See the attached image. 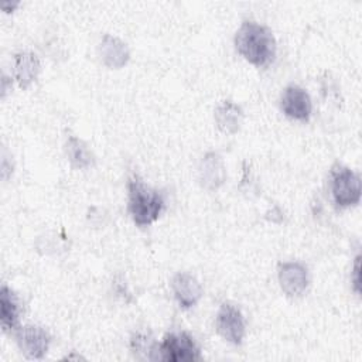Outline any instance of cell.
<instances>
[{
  "label": "cell",
  "mask_w": 362,
  "mask_h": 362,
  "mask_svg": "<svg viewBox=\"0 0 362 362\" xmlns=\"http://www.w3.org/2000/svg\"><path fill=\"white\" fill-rule=\"evenodd\" d=\"M41 69L40 59L33 52H18L14 57V78L20 88H28L38 76Z\"/></svg>",
  "instance_id": "7c38bea8"
},
{
  "label": "cell",
  "mask_w": 362,
  "mask_h": 362,
  "mask_svg": "<svg viewBox=\"0 0 362 362\" xmlns=\"http://www.w3.org/2000/svg\"><path fill=\"white\" fill-rule=\"evenodd\" d=\"M20 303L16 293L7 286L0 290V322L3 331H11L18 327Z\"/></svg>",
  "instance_id": "4fadbf2b"
},
{
  "label": "cell",
  "mask_w": 362,
  "mask_h": 362,
  "mask_svg": "<svg viewBox=\"0 0 362 362\" xmlns=\"http://www.w3.org/2000/svg\"><path fill=\"white\" fill-rule=\"evenodd\" d=\"M65 150H66V157L69 163L75 168L83 170L93 165V161H95L93 153L89 150L88 144L81 139H78L76 136H68Z\"/></svg>",
  "instance_id": "9a60e30c"
},
{
  "label": "cell",
  "mask_w": 362,
  "mask_h": 362,
  "mask_svg": "<svg viewBox=\"0 0 362 362\" xmlns=\"http://www.w3.org/2000/svg\"><path fill=\"white\" fill-rule=\"evenodd\" d=\"M156 359L167 362H194L201 359V352L194 338L187 332H170L157 345Z\"/></svg>",
  "instance_id": "277c9868"
},
{
  "label": "cell",
  "mask_w": 362,
  "mask_h": 362,
  "mask_svg": "<svg viewBox=\"0 0 362 362\" xmlns=\"http://www.w3.org/2000/svg\"><path fill=\"white\" fill-rule=\"evenodd\" d=\"M129 214L137 226H147L158 219L165 208L161 192L150 188L139 175H132L127 181Z\"/></svg>",
  "instance_id": "7a4b0ae2"
},
{
  "label": "cell",
  "mask_w": 362,
  "mask_h": 362,
  "mask_svg": "<svg viewBox=\"0 0 362 362\" xmlns=\"http://www.w3.org/2000/svg\"><path fill=\"white\" fill-rule=\"evenodd\" d=\"M279 283L290 297L301 296L308 287V270L300 262H283L279 264Z\"/></svg>",
  "instance_id": "52a82bcc"
},
{
  "label": "cell",
  "mask_w": 362,
  "mask_h": 362,
  "mask_svg": "<svg viewBox=\"0 0 362 362\" xmlns=\"http://www.w3.org/2000/svg\"><path fill=\"white\" fill-rule=\"evenodd\" d=\"M243 119L242 109L232 100H223L215 109V122L219 130L226 134H233L239 130Z\"/></svg>",
  "instance_id": "5bb4252c"
},
{
  "label": "cell",
  "mask_w": 362,
  "mask_h": 362,
  "mask_svg": "<svg viewBox=\"0 0 362 362\" xmlns=\"http://www.w3.org/2000/svg\"><path fill=\"white\" fill-rule=\"evenodd\" d=\"M359 260H361V256L358 255L355 257V263H354V270H352V286H354V290L359 294L361 293V280H359Z\"/></svg>",
  "instance_id": "e0dca14e"
},
{
  "label": "cell",
  "mask_w": 362,
  "mask_h": 362,
  "mask_svg": "<svg viewBox=\"0 0 362 362\" xmlns=\"http://www.w3.org/2000/svg\"><path fill=\"white\" fill-rule=\"evenodd\" d=\"M99 57L107 68L117 69L127 64L130 58V51L127 44L122 40L110 34H105L99 44Z\"/></svg>",
  "instance_id": "8fae6325"
},
{
  "label": "cell",
  "mask_w": 362,
  "mask_h": 362,
  "mask_svg": "<svg viewBox=\"0 0 362 362\" xmlns=\"http://www.w3.org/2000/svg\"><path fill=\"white\" fill-rule=\"evenodd\" d=\"M329 189L337 206L356 205L361 199V178L351 168L335 164L329 173Z\"/></svg>",
  "instance_id": "3957f363"
},
{
  "label": "cell",
  "mask_w": 362,
  "mask_h": 362,
  "mask_svg": "<svg viewBox=\"0 0 362 362\" xmlns=\"http://www.w3.org/2000/svg\"><path fill=\"white\" fill-rule=\"evenodd\" d=\"M171 288L175 300L182 308H191L199 301L202 296L201 284L194 276L188 273H177L173 277Z\"/></svg>",
  "instance_id": "9c48e42d"
},
{
  "label": "cell",
  "mask_w": 362,
  "mask_h": 362,
  "mask_svg": "<svg viewBox=\"0 0 362 362\" xmlns=\"http://www.w3.org/2000/svg\"><path fill=\"white\" fill-rule=\"evenodd\" d=\"M132 351L134 354H144L148 359L154 358V352L157 351V345L153 342L151 337L146 332H137L132 338Z\"/></svg>",
  "instance_id": "2e32d148"
},
{
  "label": "cell",
  "mask_w": 362,
  "mask_h": 362,
  "mask_svg": "<svg viewBox=\"0 0 362 362\" xmlns=\"http://www.w3.org/2000/svg\"><path fill=\"white\" fill-rule=\"evenodd\" d=\"M6 6H7V3H3V4H1V8H3V10H4V11H6V10H7V8H6ZM8 6H10V4H8ZM17 6H18V3H16V4H13V6H10V8H11V10H13V8H14V7H17Z\"/></svg>",
  "instance_id": "ac0fdd59"
},
{
  "label": "cell",
  "mask_w": 362,
  "mask_h": 362,
  "mask_svg": "<svg viewBox=\"0 0 362 362\" xmlns=\"http://www.w3.org/2000/svg\"><path fill=\"white\" fill-rule=\"evenodd\" d=\"M238 52L256 66H267L276 57V40L273 33L256 23L243 21L235 35Z\"/></svg>",
  "instance_id": "6da1fadb"
},
{
  "label": "cell",
  "mask_w": 362,
  "mask_h": 362,
  "mask_svg": "<svg viewBox=\"0 0 362 362\" xmlns=\"http://www.w3.org/2000/svg\"><path fill=\"white\" fill-rule=\"evenodd\" d=\"M216 331L228 342L239 345L245 337V318L233 304L223 303L216 314Z\"/></svg>",
  "instance_id": "5b68a950"
},
{
  "label": "cell",
  "mask_w": 362,
  "mask_h": 362,
  "mask_svg": "<svg viewBox=\"0 0 362 362\" xmlns=\"http://www.w3.org/2000/svg\"><path fill=\"white\" fill-rule=\"evenodd\" d=\"M280 103L284 115L294 120L307 122L311 116L313 105L310 95L298 85H288L283 90Z\"/></svg>",
  "instance_id": "ba28073f"
},
{
  "label": "cell",
  "mask_w": 362,
  "mask_h": 362,
  "mask_svg": "<svg viewBox=\"0 0 362 362\" xmlns=\"http://www.w3.org/2000/svg\"><path fill=\"white\" fill-rule=\"evenodd\" d=\"M199 181L202 187L206 189H216L219 188L225 178H226V170L223 165V160L218 153H206L201 163H199Z\"/></svg>",
  "instance_id": "30bf717a"
},
{
  "label": "cell",
  "mask_w": 362,
  "mask_h": 362,
  "mask_svg": "<svg viewBox=\"0 0 362 362\" xmlns=\"http://www.w3.org/2000/svg\"><path fill=\"white\" fill-rule=\"evenodd\" d=\"M18 348L28 359H41L49 348V334L38 325H24L16 332Z\"/></svg>",
  "instance_id": "8992f818"
}]
</instances>
